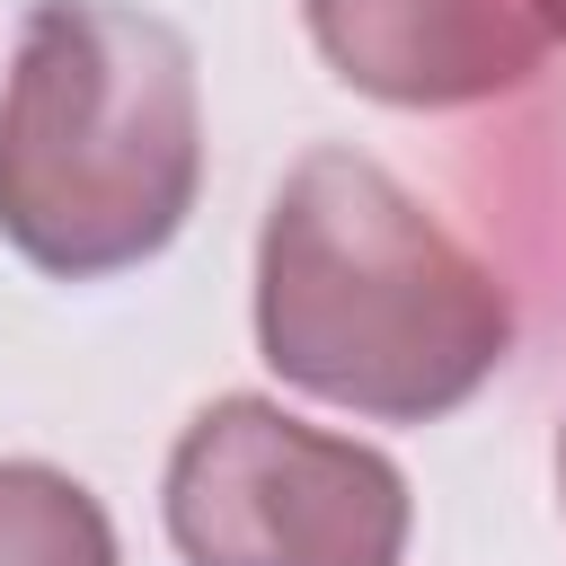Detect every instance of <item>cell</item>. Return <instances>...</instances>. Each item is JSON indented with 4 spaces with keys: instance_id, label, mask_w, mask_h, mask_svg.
Here are the masks:
<instances>
[{
    "instance_id": "6da1fadb",
    "label": "cell",
    "mask_w": 566,
    "mask_h": 566,
    "mask_svg": "<svg viewBox=\"0 0 566 566\" xmlns=\"http://www.w3.org/2000/svg\"><path fill=\"white\" fill-rule=\"evenodd\" d=\"M256 345L327 407L433 424L513 354V301L380 159L310 150L256 239Z\"/></svg>"
},
{
    "instance_id": "7a4b0ae2",
    "label": "cell",
    "mask_w": 566,
    "mask_h": 566,
    "mask_svg": "<svg viewBox=\"0 0 566 566\" xmlns=\"http://www.w3.org/2000/svg\"><path fill=\"white\" fill-rule=\"evenodd\" d=\"M203 186L195 53L124 0H35L0 88V239L62 283L159 256Z\"/></svg>"
},
{
    "instance_id": "3957f363",
    "label": "cell",
    "mask_w": 566,
    "mask_h": 566,
    "mask_svg": "<svg viewBox=\"0 0 566 566\" xmlns=\"http://www.w3.org/2000/svg\"><path fill=\"white\" fill-rule=\"evenodd\" d=\"M168 539L186 566H398L407 478L274 398H212L168 451Z\"/></svg>"
},
{
    "instance_id": "277c9868",
    "label": "cell",
    "mask_w": 566,
    "mask_h": 566,
    "mask_svg": "<svg viewBox=\"0 0 566 566\" xmlns=\"http://www.w3.org/2000/svg\"><path fill=\"white\" fill-rule=\"evenodd\" d=\"M345 88L380 106H478L539 71V0H301Z\"/></svg>"
},
{
    "instance_id": "5b68a950",
    "label": "cell",
    "mask_w": 566,
    "mask_h": 566,
    "mask_svg": "<svg viewBox=\"0 0 566 566\" xmlns=\"http://www.w3.org/2000/svg\"><path fill=\"white\" fill-rule=\"evenodd\" d=\"M0 566H115V522L80 478L0 460Z\"/></svg>"
},
{
    "instance_id": "8992f818",
    "label": "cell",
    "mask_w": 566,
    "mask_h": 566,
    "mask_svg": "<svg viewBox=\"0 0 566 566\" xmlns=\"http://www.w3.org/2000/svg\"><path fill=\"white\" fill-rule=\"evenodd\" d=\"M539 18H548V35H566V0H539Z\"/></svg>"
},
{
    "instance_id": "52a82bcc",
    "label": "cell",
    "mask_w": 566,
    "mask_h": 566,
    "mask_svg": "<svg viewBox=\"0 0 566 566\" xmlns=\"http://www.w3.org/2000/svg\"><path fill=\"white\" fill-rule=\"evenodd\" d=\"M557 495H566V424H557Z\"/></svg>"
}]
</instances>
